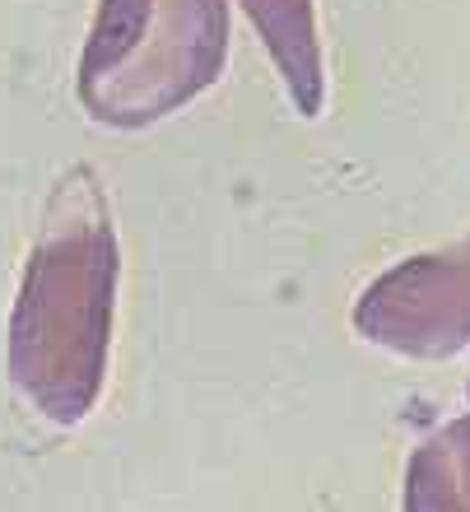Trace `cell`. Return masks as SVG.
Here are the masks:
<instances>
[{"label":"cell","instance_id":"cell-1","mask_svg":"<svg viewBox=\"0 0 470 512\" xmlns=\"http://www.w3.org/2000/svg\"><path fill=\"white\" fill-rule=\"evenodd\" d=\"M117 233L89 168L56 182L10 317V378L52 424H80L108 378Z\"/></svg>","mask_w":470,"mask_h":512},{"label":"cell","instance_id":"cell-2","mask_svg":"<svg viewBox=\"0 0 470 512\" xmlns=\"http://www.w3.org/2000/svg\"><path fill=\"white\" fill-rule=\"evenodd\" d=\"M224 0H98L80 56V103L94 122L149 126L224 75Z\"/></svg>","mask_w":470,"mask_h":512},{"label":"cell","instance_id":"cell-3","mask_svg":"<svg viewBox=\"0 0 470 512\" xmlns=\"http://www.w3.org/2000/svg\"><path fill=\"white\" fill-rule=\"evenodd\" d=\"M354 326L415 359H443L470 345V238L377 275L354 308Z\"/></svg>","mask_w":470,"mask_h":512},{"label":"cell","instance_id":"cell-4","mask_svg":"<svg viewBox=\"0 0 470 512\" xmlns=\"http://www.w3.org/2000/svg\"><path fill=\"white\" fill-rule=\"evenodd\" d=\"M256 33L270 47L280 75L294 89L298 108L317 112L322 103V52H317V19L312 0H242Z\"/></svg>","mask_w":470,"mask_h":512},{"label":"cell","instance_id":"cell-5","mask_svg":"<svg viewBox=\"0 0 470 512\" xmlns=\"http://www.w3.org/2000/svg\"><path fill=\"white\" fill-rule=\"evenodd\" d=\"M405 512H470V419L419 443L405 471Z\"/></svg>","mask_w":470,"mask_h":512}]
</instances>
